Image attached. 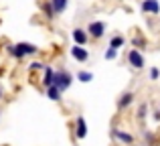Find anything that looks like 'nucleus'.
<instances>
[{
	"label": "nucleus",
	"mask_w": 160,
	"mask_h": 146,
	"mask_svg": "<svg viewBox=\"0 0 160 146\" xmlns=\"http://www.w3.org/2000/svg\"><path fill=\"white\" fill-rule=\"evenodd\" d=\"M71 57L75 61H79V63H85L89 59V51L85 49V45H73L71 47Z\"/></svg>",
	"instance_id": "nucleus-5"
},
{
	"label": "nucleus",
	"mask_w": 160,
	"mask_h": 146,
	"mask_svg": "<svg viewBox=\"0 0 160 146\" xmlns=\"http://www.w3.org/2000/svg\"><path fill=\"white\" fill-rule=\"evenodd\" d=\"M61 93H63V91L59 89V87L55 85V83L47 87V98L51 99V102H59V99H61Z\"/></svg>",
	"instance_id": "nucleus-11"
},
{
	"label": "nucleus",
	"mask_w": 160,
	"mask_h": 146,
	"mask_svg": "<svg viewBox=\"0 0 160 146\" xmlns=\"http://www.w3.org/2000/svg\"><path fill=\"white\" fill-rule=\"evenodd\" d=\"M2 95H4V91H2V87H0V98H2Z\"/></svg>",
	"instance_id": "nucleus-22"
},
{
	"label": "nucleus",
	"mask_w": 160,
	"mask_h": 146,
	"mask_svg": "<svg viewBox=\"0 0 160 146\" xmlns=\"http://www.w3.org/2000/svg\"><path fill=\"white\" fill-rule=\"evenodd\" d=\"M0 75H2V71H0Z\"/></svg>",
	"instance_id": "nucleus-23"
},
{
	"label": "nucleus",
	"mask_w": 160,
	"mask_h": 146,
	"mask_svg": "<svg viewBox=\"0 0 160 146\" xmlns=\"http://www.w3.org/2000/svg\"><path fill=\"white\" fill-rule=\"evenodd\" d=\"M112 138H118L120 142H124V144H134V142H136V138H134L132 134L120 130V128H113V130H112Z\"/></svg>",
	"instance_id": "nucleus-6"
},
{
	"label": "nucleus",
	"mask_w": 160,
	"mask_h": 146,
	"mask_svg": "<svg viewBox=\"0 0 160 146\" xmlns=\"http://www.w3.org/2000/svg\"><path fill=\"white\" fill-rule=\"evenodd\" d=\"M75 136H77L79 140H83L87 136V124H85V118H83V116H77V120H75Z\"/></svg>",
	"instance_id": "nucleus-7"
},
{
	"label": "nucleus",
	"mask_w": 160,
	"mask_h": 146,
	"mask_svg": "<svg viewBox=\"0 0 160 146\" xmlns=\"http://www.w3.org/2000/svg\"><path fill=\"white\" fill-rule=\"evenodd\" d=\"M134 102V93L132 91H124V93L120 95V99H118V110H126V108H130Z\"/></svg>",
	"instance_id": "nucleus-10"
},
{
	"label": "nucleus",
	"mask_w": 160,
	"mask_h": 146,
	"mask_svg": "<svg viewBox=\"0 0 160 146\" xmlns=\"http://www.w3.org/2000/svg\"><path fill=\"white\" fill-rule=\"evenodd\" d=\"M51 4H53L55 12H57V14H61V12L67 10V6H69V0H51Z\"/></svg>",
	"instance_id": "nucleus-13"
},
{
	"label": "nucleus",
	"mask_w": 160,
	"mask_h": 146,
	"mask_svg": "<svg viewBox=\"0 0 160 146\" xmlns=\"http://www.w3.org/2000/svg\"><path fill=\"white\" fill-rule=\"evenodd\" d=\"M43 71H45V77H43V85H45V87L53 85V83H55V71H53V67H45Z\"/></svg>",
	"instance_id": "nucleus-12"
},
{
	"label": "nucleus",
	"mask_w": 160,
	"mask_h": 146,
	"mask_svg": "<svg viewBox=\"0 0 160 146\" xmlns=\"http://www.w3.org/2000/svg\"><path fill=\"white\" fill-rule=\"evenodd\" d=\"M124 43H126V39L122 35H116V37L109 39V47H116V49H122V47H124Z\"/></svg>",
	"instance_id": "nucleus-14"
},
{
	"label": "nucleus",
	"mask_w": 160,
	"mask_h": 146,
	"mask_svg": "<svg viewBox=\"0 0 160 146\" xmlns=\"http://www.w3.org/2000/svg\"><path fill=\"white\" fill-rule=\"evenodd\" d=\"M39 51V47L32 43H16V45H10L8 47V53H10L14 59H24L28 55H35Z\"/></svg>",
	"instance_id": "nucleus-1"
},
{
	"label": "nucleus",
	"mask_w": 160,
	"mask_h": 146,
	"mask_svg": "<svg viewBox=\"0 0 160 146\" xmlns=\"http://www.w3.org/2000/svg\"><path fill=\"white\" fill-rule=\"evenodd\" d=\"M128 63L132 65L134 69H144L146 59H144V55H142L138 49H130L128 51Z\"/></svg>",
	"instance_id": "nucleus-3"
},
{
	"label": "nucleus",
	"mask_w": 160,
	"mask_h": 146,
	"mask_svg": "<svg viewBox=\"0 0 160 146\" xmlns=\"http://www.w3.org/2000/svg\"><path fill=\"white\" fill-rule=\"evenodd\" d=\"M43 10H45V14H47V18H49V20H53L55 16H57V12H55V8H53L51 0H49V2H45V4H43Z\"/></svg>",
	"instance_id": "nucleus-15"
},
{
	"label": "nucleus",
	"mask_w": 160,
	"mask_h": 146,
	"mask_svg": "<svg viewBox=\"0 0 160 146\" xmlns=\"http://www.w3.org/2000/svg\"><path fill=\"white\" fill-rule=\"evenodd\" d=\"M77 79L81 83H89L91 79H93V73H91V71H79L77 73Z\"/></svg>",
	"instance_id": "nucleus-16"
},
{
	"label": "nucleus",
	"mask_w": 160,
	"mask_h": 146,
	"mask_svg": "<svg viewBox=\"0 0 160 146\" xmlns=\"http://www.w3.org/2000/svg\"><path fill=\"white\" fill-rule=\"evenodd\" d=\"M158 77H160V69L158 67H152V69H150V79H152V81H156Z\"/></svg>",
	"instance_id": "nucleus-20"
},
{
	"label": "nucleus",
	"mask_w": 160,
	"mask_h": 146,
	"mask_svg": "<svg viewBox=\"0 0 160 146\" xmlns=\"http://www.w3.org/2000/svg\"><path fill=\"white\" fill-rule=\"evenodd\" d=\"M103 57H106V61L116 59V57H118V49L116 47H108V51H106V55H103Z\"/></svg>",
	"instance_id": "nucleus-18"
},
{
	"label": "nucleus",
	"mask_w": 160,
	"mask_h": 146,
	"mask_svg": "<svg viewBox=\"0 0 160 146\" xmlns=\"http://www.w3.org/2000/svg\"><path fill=\"white\" fill-rule=\"evenodd\" d=\"M140 8H142L144 12H148V14H158V12H160V4H158V0H142Z\"/></svg>",
	"instance_id": "nucleus-9"
},
{
	"label": "nucleus",
	"mask_w": 160,
	"mask_h": 146,
	"mask_svg": "<svg viewBox=\"0 0 160 146\" xmlns=\"http://www.w3.org/2000/svg\"><path fill=\"white\" fill-rule=\"evenodd\" d=\"M28 69H31V71H39V69H45V63H41V61H32V63L28 65Z\"/></svg>",
	"instance_id": "nucleus-19"
},
{
	"label": "nucleus",
	"mask_w": 160,
	"mask_h": 146,
	"mask_svg": "<svg viewBox=\"0 0 160 146\" xmlns=\"http://www.w3.org/2000/svg\"><path fill=\"white\" fill-rule=\"evenodd\" d=\"M71 83H73V75H71L69 71H65V69L55 71V85H57L61 91H67L71 87Z\"/></svg>",
	"instance_id": "nucleus-2"
},
{
	"label": "nucleus",
	"mask_w": 160,
	"mask_h": 146,
	"mask_svg": "<svg viewBox=\"0 0 160 146\" xmlns=\"http://www.w3.org/2000/svg\"><path fill=\"white\" fill-rule=\"evenodd\" d=\"M71 37H73L75 45H87V39H89V33H87V28H73Z\"/></svg>",
	"instance_id": "nucleus-8"
},
{
	"label": "nucleus",
	"mask_w": 160,
	"mask_h": 146,
	"mask_svg": "<svg viewBox=\"0 0 160 146\" xmlns=\"http://www.w3.org/2000/svg\"><path fill=\"white\" fill-rule=\"evenodd\" d=\"M154 120H156V122H160V112H154Z\"/></svg>",
	"instance_id": "nucleus-21"
},
{
	"label": "nucleus",
	"mask_w": 160,
	"mask_h": 146,
	"mask_svg": "<svg viewBox=\"0 0 160 146\" xmlns=\"http://www.w3.org/2000/svg\"><path fill=\"white\" fill-rule=\"evenodd\" d=\"M138 120H144L146 116H148V103H140V108H138Z\"/></svg>",
	"instance_id": "nucleus-17"
},
{
	"label": "nucleus",
	"mask_w": 160,
	"mask_h": 146,
	"mask_svg": "<svg viewBox=\"0 0 160 146\" xmlns=\"http://www.w3.org/2000/svg\"><path fill=\"white\" fill-rule=\"evenodd\" d=\"M87 33H89V37H93V39H102L103 35H106V23L103 20H93V23L87 24Z\"/></svg>",
	"instance_id": "nucleus-4"
}]
</instances>
